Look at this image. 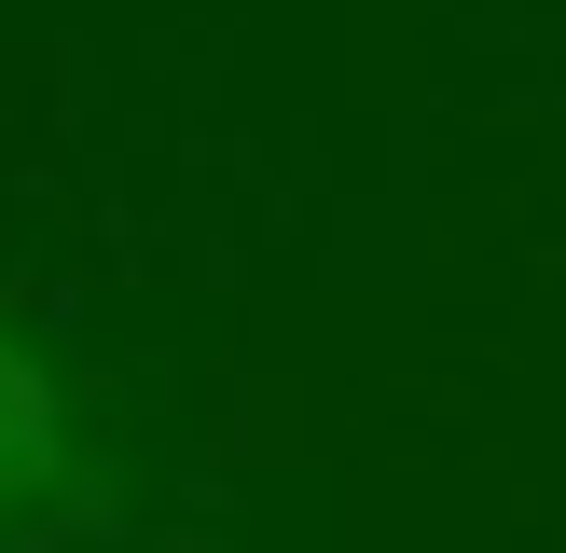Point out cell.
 Returning a JSON list of instances; mask_svg holds the SVG:
<instances>
[{
  "instance_id": "cell-1",
  "label": "cell",
  "mask_w": 566,
  "mask_h": 553,
  "mask_svg": "<svg viewBox=\"0 0 566 553\" xmlns=\"http://www.w3.org/2000/svg\"><path fill=\"white\" fill-rule=\"evenodd\" d=\"M42 470H55V387H42V359L0 332V512H14Z\"/></svg>"
}]
</instances>
